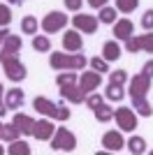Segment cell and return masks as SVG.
Listing matches in <instances>:
<instances>
[{
	"label": "cell",
	"instance_id": "cell-7",
	"mask_svg": "<svg viewBox=\"0 0 153 155\" xmlns=\"http://www.w3.org/2000/svg\"><path fill=\"white\" fill-rule=\"evenodd\" d=\"M51 148L53 150H65V153H72L76 148V137L72 134L67 127H58L51 137Z\"/></svg>",
	"mask_w": 153,
	"mask_h": 155
},
{
	"label": "cell",
	"instance_id": "cell-34",
	"mask_svg": "<svg viewBox=\"0 0 153 155\" xmlns=\"http://www.w3.org/2000/svg\"><path fill=\"white\" fill-rule=\"evenodd\" d=\"M141 72H144V74H148V77H153V58L148 60V63L144 65V67H141Z\"/></svg>",
	"mask_w": 153,
	"mask_h": 155
},
{
	"label": "cell",
	"instance_id": "cell-25",
	"mask_svg": "<svg viewBox=\"0 0 153 155\" xmlns=\"http://www.w3.org/2000/svg\"><path fill=\"white\" fill-rule=\"evenodd\" d=\"M7 153L9 155H30V146L25 141H19V139H14L12 146L7 148Z\"/></svg>",
	"mask_w": 153,
	"mask_h": 155
},
{
	"label": "cell",
	"instance_id": "cell-13",
	"mask_svg": "<svg viewBox=\"0 0 153 155\" xmlns=\"http://www.w3.org/2000/svg\"><path fill=\"white\" fill-rule=\"evenodd\" d=\"M100 84H102V74H100V72H95V70L83 72L81 77H79V86H81V91L86 93V95L93 93V91H97Z\"/></svg>",
	"mask_w": 153,
	"mask_h": 155
},
{
	"label": "cell",
	"instance_id": "cell-28",
	"mask_svg": "<svg viewBox=\"0 0 153 155\" xmlns=\"http://www.w3.org/2000/svg\"><path fill=\"white\" fill-rule=\"evenodd\" d=\"M19 134H21V132L16 130V125H14V123H7V125L2 123V139H5V141L12 143L14 139H19Z\"/></svg>",
	"mask_w": 153,
	"mask_h": 155
},
{
	"label": "cell",
	"instance_id": "cell-17",
	"mask_svg": "<svg viewBox=\"0 0 153 155\" xmlns=\"http://www.w3.org/2000/svg\"><path fill=\"white\" fill-rule=\"evenodd\" d=\"M21 46H23V39L19 37V35H7L5 42H2V51H0V56H16V53L21 51Z\"/></svg>",
	"mask_w": 153,
	"mask_h": 155
},
{
	"label": "cell",
	"instance_id": "cell-1",
	"mask_svg": "<svg viewBox=\"0 0 153 155\" xmlns=\"http://www.w3.org/2000/svg\"><path fill=\"white\" fill-rule=\"evenodd\" d=\"M56 84L60 86V95L67 100V102H72V104H81V102H86V93L81 91V86L76 84V74L74 72H60L56 77Z\"/></svg>",
	"mask_w": 153,
	"mask_h": 155
},
{
	"label": "cell",
	"instance_id": "cell-26",
	"mask_svg": "<svg viewBox=\"0 0 153 155\" xmlns=\"http://www.w3.org/2000/svg\"><path fill=\"white\" fill-rule=\"evenodd\" d=\"M39 28V21L35 19V16H23V21H21V30L25 32V35H35Z\"/></svg>",
	"mask_w": 153,
	"mask_h": 155
},
{
	"label": "cell",
	"instance_id": "cell-6",
	"mask_svg": "<svg viewBox=\"0 0 153 155\" xmlns=\"http://www.w3.org/2000/svg\"><path fill=\"white\" fill-rule=\"evenodd\" d=\"M0 60H2V70H5L9 81L19 84V81L25 79V74H28V72H25V65L21 63L16 56H0Z\"/></svg>",
	"mask_w": 153,
	"mask_h": 155
},
{
	"label": "cell",
	"instance_id": "cell-4",
	"mask_svg": "<svg viewBox=\"0 0 153 155\" xmlns=\"http://www.w3.org/2000/svg\"><path fill=\"white\" fill-rule=\"evenodd\" d=\"M86 104H88V109L95 114V118L100 120V123H107V120L114 118V109H111L109 104H104V97L97 95L95 91L86 95Z\"/></svg>",
	"mask_w": 153,
	"mask_h": 155
},
{
	"label": "cell",
	"instance_id": "cell-32",
	"mask_svg": "<svg viewBox=\"0 0 153 155\" xmlns=\"http://www.w3.org/2000/svg\"><path fill=\"white\" fill-rule=\"evenodd\" d=\"M141 26H144V30H153V9H146V12H144Z\"/></svg>",
	"mask_w": 153,
	"mask_h": 155
},
{
	"label": "cell",
	"instance_id": "cell-22",
	"mask_svg": "<svg viewBox=\"0 0 153 155\" xmlns=\"http://www.w3.org/2000/svg\"><path fill=\"white\" fill-rule=\"evenodd\" d=\"M125 146H127V150L132 155H141V153H146V141H144V137H130L125 141Z\"/></svg>",
	"mask_w": 153,
	"mask_h": 155
},
{
	"label": "cell",
	"instance_id": "cell-29",
	"mask_svg": "<svg viewBox=\"0 0 153 155\" xmlns=\"http://www.w3.org/2000/svg\"><path fill=\"white\" fill-rule=\"evenodd\" d=\"M139 7V0H116V9L123 14H130Z\"/></svg>",
	"mask_w": 153,
	"mask_h": 155
},
{
	"label": "cell",
	"instance_id": "cell-20",
	"mask_svg": "<svg viewBox=\"0 0 153 155\" xmlns=\"http://www.w3.org/2000/svg\"><path fill=\"white\" fill-rule=\"evenodd\" d=\"M25 95L21 88H9V91L5 93V104L7 109H21V104H23Z\"/></svg>",
	"mask_w": 153,
	"mask_h": 155
},
{
	"label": "cell",
	"instance_id": "cell-39",
	"mask_svg": "<svg viewBox=\"0 0 153 155\" xmlns=\"http://www.w3.org/2000/svg\"><path fill=\"white\" fill-rule=\"evenodd\" d=\"M2 91H5V88H2V84H0V100H2Z\"/></svg>",
	"mask_w": 153,
	"mask_h": 155
},
{
	"label": "cell",
	"instance_id": "cell-2",
	"mask_svg": "<svg viewBox=\"0 0 153 155\" xmlns=\"http://www.w3.org/2000/svg\"><path fill=\"white\" fill-rule=\"evenodd\" d=\"M49 65L58 72H63V70H83V67L88 65V60L79 51H74V53H51Z\"/></svg>",
	"mask_w": 153,
	"mask_h": 155
},
{
	"label": "cell",
	"instance_id": "cell-12",
	"mask_svg": "<svg viewBox=\"0 0 153 155\" xmlns=\"http://www.w3.org/2000/svg\"><path fill=\"white\" fill-rule=\"evenodd\" d=\"M72 26H74L76 30L86 32V35H93V32L97 30V26H100V19L90 16V14H79L76 12V16H72Z\"/></svg>",
	"mask_w": 153,
	"mask_h": 155
},
{
	"label": "cell",
	"instance_id": "cell-16",
	"mask_svg": "<svg viewBox=\"0 0 153 155\" xmlns=\"http://www.w3.org/2000/svg\"><path fill=\"white\" fill-rule=\"evenodd\" d=\"M63 49L65 51H70V53H74V51H81L83 49V39H81V35H79V30H67V32H63Z\"/></svg>",
	"mask_w": 153,
	"mask_h": 155
},
{
	"label": "cell",
	"instance_id": "cell-27",
	"mask_svg": "<svg viewBox=\"0 0 153 155\" xmlns=\"http://www.w3.org/2000/svg\"><path fill=\"white\" fill-rule=\"evenodd\" d=\"M32 49H35V51H49L51 49V39L46 37V35H35V37H32Z\"/></svg>",
	"mask_w": 153,
	"mask_h": 155
},
{
	"label": "cell",
	"instance_id": "cell-9",
	"mask_svg": "<svg viewBox=\"0 0 153 155\" xmlns=\"http://www.w3.org/2000/svg\"><path fill=\"white\" fill-rule=\"evenodd\" d=\"M114 118H116L121 132H132V130L137 127V111L130 109V107H118V109H114Z\"/></svg>",
	"mask_w": 153,
	"mask_h": 155
},
{
	"label": "cell",
	"instance_id": "cell-38",
	"mask_svg": "<svg viewBox=\"0 0 153 155\" xmlns=\"http://www.w3.org/2000/svg\"><path fill=\"white\" fill-rule=\"evenodd\" d=\"M9 2H12V5H23L25 0H9Z\"/></svg>",
	"mask_w": 153,
	"mask_h": 155
},
{
	"label": "cell",
	"instance_id": "cell-21",
	"mask_svg": "<svg viewBox=\"0 0 153 155\" xmlns=\"http://www.w3.org/2000/svg\"><path fill=\"white\" fill-rule=\"evenodd\" d=\"M102 58L107 60V63L118 60V58H121V44H118V42H114V39L104 42V46H102Z\"/></svg>",
	"mask_w": 153,
	"mask_h": 155
},
{
	"label": "cell",
	"instance_id": "cell-33",
	"mask_svg": "<svg viewBox=\"0 0 153 155\" xmlns=\"http://www.w3.org/2000/svg\"><path fill=\"white\" fill-rule=\"evenodd\" d=\"M81 2L83 0H65V7H67V9H70V12H79V7H81Z\"/></svg>",
	"mask_w": 153,
	"mask_h": 155
},
{
	"label": "cell",
	"instance_id": "cell-36",
	"mask_svg": "<svg viewBox=\"0 0 153 155\" xmlns=\"http://www.w3.org/2000/svg\"><path fill=\"white\" fill-rule=\"evenodd\" d=\"M7 35H9V30H7V26H2V28H0V46H2V42H5Z\"/></svg>",
	"mask_w": 153,
	"mask_h": 155
},
{
	"label": "cell",
	"instance_id": "cell-31",
	"mask_svg": "<svg viewBox=\"0 0 153 155\" xmlns=\"http://www.w3.org/2000/svg\"><path fill=\"white\" fill-rule=\"evenodd\" d=\"M9 21H12V12H9V7L0 2V28L9 26Z\"/></svg>",
	"mask_w": 153,
	"mask_h": 155
},
{
	"label": "cell",
	"instance_id": "cell-41",
	"mask_svg": "<svg viewBox=\"0 0 153 155\" xmlns=\"http://www.w3.org/2000/svg\"><path fill=\"white\" fill-rule=\"evenodd\" d=\"M0 155H2V146H0Z\"/></svg>",
	"mask_w": 153,
	"mask_h": 155
},
{
	"label": "cell",
	"instance_id": "cell-23",
	"mask_svg": "<svg viewBox=\"0 0 153 155\" xmlns=\"http://www.w3.org/2000/svg\"><path fill=\"white\" fill-rule=\"evenodd\" d=\"M132 109L137 111L139 116H144V118H151L153 116V107L148 104L146 97H137V100H132Z\"/></svg>",
	"mask_w": 153,
	"mask_h": 155
},
{
	"label": "cell",
	"instance_id": "cell-10",
	"mask_svg": "<svg viewBox=\"0 0 153 155\" xmlns=\"http://www.w3.org/2000/svg\"><path fill=\"white\" fill-rule=\"evenodd\" d=\"M151 81L153 77H148V74H144V72H139V74H134L132 79H130V97L132 100H137V97H146V93L151 91Z\"/></svg>",
	"mask_w": 153,
	"mask_h": 155
},
{
	"label": "cell",
	"instance_id": "cell-30",
	"mask_svg": "<svg viewBox=\"0 0 153 155\" xmlns=\"http://www.w3.org/2000/svg\"><path fill=\"white\" fill-rule=\"evenodd\" d=\"M90 70H95V72H109V63L104 58H90Z\"/></svg>",
	"mask_w": 153,
	"mask_h": 155
},
{
	"label": "cell",
	"instance_id": "cell-8",
	"mask_svg": "<svg viewBox=\"0 0 153 155\" xmlns=\"http://www.w3.org/2000/svg\"><path fill=\"white\" fill-rule=\"evenodd\" d=\"M125 49L130 53H137V51L153 53V30H146V35H132V37H127Z\"/></svg>",
	"mask_w": 153,
	"mask_h": 155
},
{
	"label": "cell",
	"instance_id": "cell-40",
	"mask_svg": "<svg viewBox=\"0 0 153 155\" xmlns=\"http://www.w3.org/2000/svg\"><path fill=\"white\" fill-rule=\"evenodd\" d=\"M0 139H2V123H0Z\"/></svg>",
	"mask_w": 153,
	"mask_h": 155
},
{
	"label": "cell",
	"instance_id": "cell-24",
	"mask_svg": "<svg viewBox=\"0 0 153 155\" xmlns=\"http://www.w3.org/2000/svg\"><path fill=\"white\" fill-rule=\"evenodd\" d=\"M116 16H118V9L116 7H100V14H97V19H100V23H116Z\"/></svg>",
	"mask_w": 153,
	"mask_h": 155
},
{
	"label": "cell",
	"instance_id": "cell-37",
	"mask_svg": "<svg viewBox=\"0 0 153 155\" xmlns=\"http://www.w3.org/2000/svg\"><path fill=\"white\" fill-rule=\"evenodd\" d=\"M7 111H9V109H7V104H5V100H0V118L5 116Z\"/></svg>",
	"mask_w": 153,
	"mask_h": 155
},
{
	"label": "cell",
	"instance_id": "cell-18",
	"mask_svg": "<svg viewBox=\"0 0 153 155\" xmlns=\"http://www.w3.org/2000/svg\"><path fill=\"white\" fill-rule=\"evenodd\" d=\"M134 35V23L130 19H118L114 23V37L116 39H123L125 42L127 37H132Z\"/></svg>",
	"mask_w": 153,
	"mask_h": 155
},
{
	"label": "cell",
	"instance_id": "cell-11",
	"mask_svg": "<svg viewBox=\"0 0 153 155\" xmlns=\"http://www.w3.org/2000/svg\"><path fill=\"white\" fill-rule=\"evenodd\" d=\"M67 16H65L63 12H49L42 19V30L44 32H58V30H63L65 26H67Z\"/></svg>",
	"mask_w": 153,
	"mask_h": 155
},
{
	"label": "cell",
	"instance_id": "cell-19",
	"mask_svg": "<svg viewBox=\"0 0 153 155\" xmlns=\"http://www.w3.org/2000/svg\"><path fill=\"white\" fill-rule=\"evenodd\" d=\"M12 123L16 125V130L21 134H32V125H35V118L32 116H28V114H14Z\"/></svg>",
	"mask_w": 153,
	"mask_h": 155
},
{
	"label": "cell",
	"instance_id": "cell-14",
	"mask_svg": "<svg viewBox=\"0 0 153 155\" xmlns=\"http://www.w3.org/2000/svg\"><path fill=\"white\" fill-rule=\"evenodd\" d=\"M102 146H104L107 150H111V153H118V150L125 146V139H123L121 132L109 130V132H104V134H102Z\"/></svg>",
	"mask_w": 153,
	"mask_h": 155
},
{
	"label": "cell",
	"instance_id": "cell-5",
	"mask_svg": "<svg viewBox=\"0 0 153 155\" xmlns=\"http://www.w3.org/2000/svg\"><path fill=\"white\" fill-rule=\"evenodd\" d=\"M125 81H127V72H125V70H116V72H111L104 97H107V100H111V102H121L123 97H125V91H123Z\"/></svg>",
	"mask_w": 153,
	"mask_h": 155
},
{
	"label": "cell",
	"instance_id": "cell-3",
	"mask_svg": "<svg viewBox=\"0 0 153 155\" xmlns=\"http://www.w3.org/2000/svg\"><path fill=\"white\" fill-rule=\"evenodd\" d=\"M32 109L37 111V114H44V116L49 118H56V120H67L70 118V109H65V107H60V104L51 102L49 97H35L32 100Z\"/></svg>",
	"mask_w": 153,
	"mask_h": 155
},
{
	"label": "cell",
	"instance_id": "cell-15",
	"mask_svg": "<svg viewBox=\"0 0 153 155\" xmlns=\"http://www.w3.org/2000/svg\"><path fill=\"white\" fill-rule=\"evenodd\" d=\"M53 132H56V127H53V123H51V120H46V118L35 120V125H32V137H35V139H39V141L51 139V137H53Z\"/></svg>",
	"mask_w": 153,
	"mask_h": 155
},
{
	"label": "cell",
	"instance_id": "cell-35",
	"mask_svg": "<svg viewBox=\"0 0 153 155\" xmlns=\"http://www.w3.org/2000/svg\"><path fill=\"white\" fill-rule=\"evenodd\" d=\"M88 5H90V7H97V9H100V7L107 5V0H88Z\"/></svg>",
	"mask_w": 153,
	"mask_h": 155
}]
</instances>
